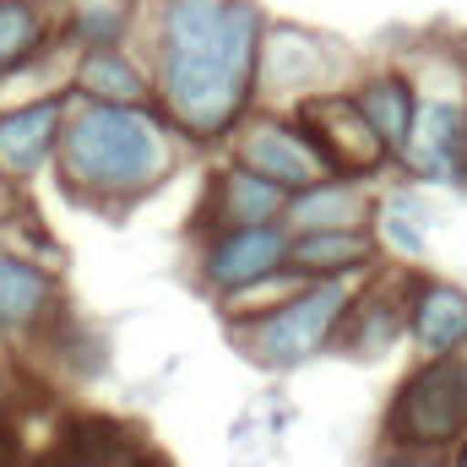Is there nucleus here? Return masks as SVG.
I'll return each mask as SVG.
<instances>
[{"label":"nucleus","mask_w":467,"mask_h":467,"mask_svg":"<svg viewBox=\"0 0 467 467\" xmlns=\"http://www.w3.org/2000/svg\"><path fill=\"white\" fill-rule=\"evenodd\" d=\"M272 11L261 0H147L141 55L152 109L191 152H223L255 109V66Z\"/></svg>","instance_id":"obj_1"},{"label":"nucleus","mask_w":467,"mask_h":467,"mask_svg":"<svg viewBox=\"0 0 467 467\" xmlns=\"http://www.w3.org/2000/svg\"><path fill=\"white\" fill-rule=\"evenodd\" d=\"M191 147L169 130V119L147 109H104V104H77L66 109L60 152H55V185L71 207L104 213V218H130L141 202H152Z\"/></svg>","instance_id":"obj_2"},{"label":"nucleus","mask_w":467,"mask_h":467,"mask_svg":"<svg viewBox=\"0 0 467 467\" xmlns=\"http://www.w3.org/2000/svg\"><path fill=\"white\" fill-rule=\"evenodd\" d=\"M419 82V115L402 147V180L419 191H467V44L424 38L397 55Z\"/></svg>","instance_id":"obj_3"},{"label":"nucleus","mask_w":467,"mask_h":467,"mask_svg":"<svg viewBox=\"0 0 467 467\" xmlns=\"http://www.w3.org/2000/svg\"><path fill=\"white\" fill-rule=\"evenodd\" d=\"M353 299V283H294L288 294H277L272 305L250 310V316H223V332L266 375H294L305 364H316L321 353H332L337 321Z\"/></svg>","instance_id":"obj_4"},{"label":"nucleus","mask_w":467,"mask_h":467,"mask_svg":"<svg viewBox=\"0 0 467 467\" xmlns=\"http://www.w3.org/2000/svg\"><path fill=\"white\" fill-rule=\"evenodd\" d=\"M191 283L218 305V321L272 305L277 294L294 288V277H288V229L261 223V229L191 234Z\"/></svg>","instance_id":"obj_5"},{"label":"nucleus","mask_w":467,"mask_h":467,"mask_svg":"<svg viewBox=\"0 0 467 467\" xmlns=\"http://www.w3.org/2000/svg\"><path fill=\"white\" fill-rule=\"evenodd\" d=\"M467 435V353L451 358H413L386 397L380 441L397 451L451 457Z\"/></svg>","instance_id":"obj_6"},{"label":"nucleus","mask_w":467,"mask_h":467,"mask_svg":"<svg viewBox=\"0 0 467 467\" xmlns=\"http://www.w3.org/2000/svg\"><path fill=\"white\" fill-rule=\"evenodd\" d=\"M358 66L364 60L343 38L321 33V27H305V22L272 16L266 38H261V66H255V109H294V104H305L316 93L348 88Z\"/></svg>","instance_id":"obj_7"},{"label":"nucleus","mask_w":467,"mask_h":467,"mask_svg":"<svg viewBox=\"0 0 467 467\" xmlns=\"http://www.w3.org/2000/svg\"><path fill=\"white\" fill-rule=\"evenodd\" d=\"M413 272L402 261H386L380 272H369L364 283H353V299L337 321L332 353L353 364H380L386 353L408 343V294H413Z\"/></svg>","instance_id":"obj_8"},{"label":"nucleus","mask_w":467,"mask_h":467,"mask_svg":"<svg viewBox=\"0 0 467 467\" xmlns=\"http://www.w3.org/2000/svg\"><path fill=\"white\" fill-rule=\"evenodd\" d=\"M294 125L305 130V141L316 147V158L327 163V174H343V180H386L391 174V158L386 147L375 141V130L364 125L358 104H353L348 88H332V93H316L305 104L288 109Z\"/></svg>","instance_id":"obj_9"},{"label":"nucleus","mask_w":467,"mask_h":467,"mask_svg":"<svg viewBox=\"0 0 467 467\" xmlns=\"http://www.w3.org/2000/svg\"><path fill=\"white\" fill-rule=\"evenodd\" d=\"M223 158L239 163V169H250L255 180H266V185L283 191V196H294V191L327 180V163L316 158V147L305 141V130L294 125L288 109H250L244 125L229 136Z\"/></svg>","instance_id":"obj_10"},{"label":"nucleus","mask_w":467,"mask_h":467,"mask_svg":"<svg viewBox=\"0 0 467 467\" xmlns=\"http://www.w3.org/2000/svg\"><path fill=\"white\" fill-rule=\"evenodd\" d=\"M71 93L66 88H38L22 99H0V185L22 191L38 174L55 169L60 130H66Z\"/></svg>","instance_id":"obj_11"},{"label":"nucleus","mask_w":467,"mask_h":467,"mask_svg":"<svg viewBox=\"0 0 467 467\" xmlns=\"http://www.w3.org/2000/svg\"><path fill=\"white\" fill-rule=\"evenodd\" d=\"M66 310H71V299H66L60 272L0 244V348L33 353Z\"/></svg>","instance_id":"obj_12"},{"label":"nucleus","mask_w":467,"mask_h":467,"mask_svg":"<svg viewBox=\"0 0 467 467\" xmlns=\"http://www.w3.org/2000/svg\"><path fill=\"white\" fill-rule=\"evenodd\" d=\"M348 93H353V104H358V115H364V125L375 130V141L386 147L391 169H397L402 147H408V130H413V115H419V82H413V71L397 55L364 60L353 71Z\"/></svg>","instance_id":"obj_13"},{"label":"nucleus","mask_w":467,"mask_h":467,"mask_svg":"<svg viewBox=\"0 0 467 467\" xmlns=\"http://www.w3.org/2000/svg\"><path fill=\"white\" fill-rule=\"evenodd\" d=\"M283 207H288V196H283V191H272L266 180H255L250 169H239V163H229V158L218 152V163H213V169H207V180H202V202H196L191 234L283 223Z\"/></svg>","instance_id":"obj_14"},{"label":"nucleus","mask_w":467,"mask_h":467,"mask_svg":"<svg viewBox=\"0 0 467 467\" xmlns=\"http://www.w3.org/2000/svg\"><path fill=\"white\" fill-rule=\"evenodd\" d=\"M152 457H158V446L136 419L99 413V408H71L49 467H136L152 462Z\"/></svg>","instance_id":"obj_15"},{"label":"nucleus","mask_w":467,"mask_h":467,"mask_svg":"<svg viewBox=\"0 0 467 467\" xmlns=\"http://www.w3.org/2000/svg\"><path fill=\"white\" fill-rule=\"evenodd\" d=\"M60 88H66L77 104H104V109H147V104H152V71H147L141 44L71 55Z\"/></svg>","instance_id":"obj_16"},{"label":"nucleus","mask_w":467,"mask_h":467,"mask_svg":"<svg viewBox=\"0 0 467 467\" xmlns=\"http://www.w3.org/2000/svg\"><path fill=\"white\" fill-rule=\"evenodd\" d=\"M408 348L413 358H451L467 353V288L441 272H413L408 294Z\"/></svg>","instance_id":"obj_17"},{"label":"nucleus","mask_w":467,"mask_h":467,"mask_svg":"<svg viewBox=\"0 0 467 467\" xmlns=\"http://www.w3.org/2000/svg\"><path fill=\"white\" fill-rule=\"evenodd\" d=\"M380 266H386V255H380L375 229L288 234V277L294 283H364Z\"/></svg>","instance_id":"obj_18"},{"label":"nucleus","mask_w":467,"mask_h":467,"mask_svg":"<svg viewBox=\"0 0 467 467\" xmlns=\"http://www.w3.org/2000/svg\"><path fill=\"white\" fill-rule=\"evenodd\" d=\"M375 202H380V185L375 180H343V174H327L305 191L288 196L283 207V229L288 234H343V229H369L375 223Z\"/></svg>","instance_id":"obj_19"},{"label":"nucleus","mask_w":467,"mask_h":467,"mask_svg":"<svg viewBox=\"0 0 467 467\" xmlns=\"http://www.w3.org/2000/svg\"><path fill=\"white\" fill-rule=\"evenodd\" d=\"M141 22H147V0H55V38L66 60L141 44Z\"/></svg>","instance_id":"obj_20"},{"label":"nucleus","mask_w":467,"mask_h":467,"mask_svg":"<svg viewBox=\"0 0 467 467\" xmlns=\"http://www.w3.org/2000/svg\"><path fill=\"white\" fill-rule=\"evenodd\" d=\"M66 60L55 38V0H0V88Z\"/></svg>","instance_id":"obj_21"},{"label":"nucleus","mask_w":467,"mask_h":467,"mask_svg":"<svg viewBox=\"0 0 467 467\" xmlns=\"http://www.w3.org/2000/svg\"><path fill=\"white\" fill-rule=\"evenodd\" d=\"M33 353H38L55 375H66V380H93V375L109 369V343H104L77 310H66V316L49 327V337H44Z\"/></svg>","instance_id":"obj_22"},{"label":"nucleus","mask_w":467,"mask_h":467,"mask_svg":"<svg viewBox=\"0 0 467 467\" xmlns=\"http://www.w3.org/2000/svg\"><path fill=\"white\" fill-rule=\"evenodd\" d=\"M364 467H446V457H424V451H397V446H375Z\"/></svg>","instance_id":"obj_23"},{"label":"nucleus","mask_w":467,"mask_h":467,"mask_svg":"<svg viewBox=\"0 0 467 467\" xmlns=\"http://www.w3.org/2000/svg\"><path fill=\"white\" fill-rule=\"evenodd\" d=\"M446 467H467V435H462V446H457V451L446 457Z\"/></svg>","instance_id":"obj_24"},{"label":"nucleus","mask_w":467,"mask_h":467,"mask_svg":"<svg viewBox=\"0 0 467 467\" xmlns=\"http://www.w3.org/2000/svg\"><path fill=\"white\" fill-rule=\"evenodd\" d=\"M136 467H174V462H169V457H163V451H158V457H152V462H136Z\"/></svg>","instance_id":"obj_25"}]
</instances>
